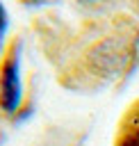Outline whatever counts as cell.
<instances>
[{
  "mask_svg": "<svg viewBox=\"0 0 139 146\" xmlns=\"http://www.w3.org/2000/svg\"><path fill=\"white\" fill-rule=\"evenodd\" d=\"M7 25H9V18H7V9H5V5L0 2V34H5Z\"/></svg>",
  "mask_w": 139,
  "mask_h": 146,
  "instance_id": "obj_4",
  "label": "cell"
},
{
  "mask_svg": "<svg viewBox=\"0 0 139 146\" xmlns=\"http://www.w3.org/2000/svg\"><path fill=\"white\" fill-rule=\"evenodd\" d=\"M30 2H43V0H30Z\"/></svg>",
  "mask_w": 139,
  "mask_h": 146,
  "instance_id": "obj_5",
  "label": "cell"
},
{
  "mask_svg": "<svg viewBox=\"0 0 139 146\" xmlns=\"http://www.w3.org/2000/svg\"><path fill=\"white\" fill-rule=\"evenodd\" d=\"M82 2H93V0H82Z\"/></svg>",
  "mask_w": 139,
  "mask_h": 146,
  "instance_id": "obj_6",
  "label": "cell"
},
{
  "mask_svg": "<svg viewBox=\"0 0 139 146\" xmlns=\"http://www.w3.org/2000/svg\"><path fill=\"white\" fill-rule=\"evenodd\" d=\"M91 62L103 71V73H112L121 66L123 62V50L118 41H105L100 43L93 52H91Z\"/></svg>",
  "mask_w": 139,
  "mask_h": 146,
  "instance_id": "obj_2",
  "label": "cell"
},
{
  "mask_svg": "<svg viewBox=\"0 0 139 146\" xmlns=\"http://www.w3.org/2000/svg\"><path fill=\"white\" fill-rule=\"evenodd\" d=\"M21 64H18V55L14 52L11 57H7V62L2 64V73H0V105L5 112H16L21 105Z\"/></svg>",
  "mask_w": 139,
  "mask_h": 146,
  "instance_id": "obj_1",
  "label": "cell"
},
{
  "mask_svg": "<svg viewBox=\"0 0 139 146\" xmlns=\"http://www.w3.org/2000/svg\"><path fill=\"white\" fill-rule=\"evenodd\" d=\"M118 146H139V114H137L134 121L123 130Z\"/></svg>",
  "mask_w": 139,
  "mask_h": 146,
  "instance_id": "obj_3",
  "label": "cell"
}]
</instances>
